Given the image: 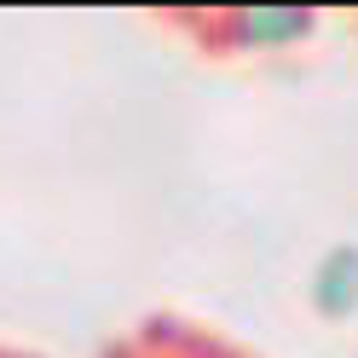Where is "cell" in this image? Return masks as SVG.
Here are the masks:
<instances>
[{"label":"cell","instance_id":"cell-1","mask_svg":"<svg viewBox=\"0 0 358 358\" xmlns=\"http://www.w3.org/2000/svg\"><path fill=\"white\" fill-rule=\"evenodd\" d=\"M318 29V12L306 6H231L208 17V41L226 52H278V47H301Z\"/></svg>","mask_w":358,"mask_h":358},{"label":"cell","instance_id":"cell-2","mask_svg":"<svg viewBox=\"0 0 358 358\" xmlns=\"http://www.w3.org/2000/svg\"><path fill=\"white\" fill-rule=\"evenodd\" d=\"M312 306L324 318H352L358 312V249L352 243H341V249H329L318 260V272H312Z\"/></svg>","mask_w":358,"mask_h":358}]
</instances>
